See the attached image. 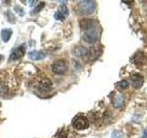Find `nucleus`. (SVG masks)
I'll list each match as a JSON object with an SVG mask.
<instances>
[{"label": "nucleus", "mask_w": 147, "mask_h": 138, "mask_svg": "<svg viewBox=\"0 0 147 138\" xmlns=\"http://www.w3.org/2000/svg\"><path fill=\"white\" fill-rule=\"evenodd\" d=\"M78 9L81 14L90 15L93 14L96 9V2L94 1H82L78 5Z\"/></svg>", "instance_id": "nucleus-1"}, {"label": "nucleus", "mask_w": 147, "mask_h": 138, "mask_svg": "<svg viewBox=\"0 0 147 138\" xmlns=\"http://www.w3.org/2000/svg\"><path fill=\"white\" fill-rule=\"evenodd\" d=\"M73 126L77 130H85L88 128L89 122L85 116H77L73 120Z\"/></svg>", "instance_id": "nucleus-2"}, {"label": "nucleus", "mask_w": 147, "mask_h": 138, "mask_svg": "<svg viewBox=\"0 0 147 138\" xmlns=\"http://www.w3.org/2000/svg\"><path fill=\"white\" fill-rule=\"evenodd\" d=\"M53 71L57 75H63L67 70L66 63L63 60H57L53 64Z\"/></svg>", "instance_id": "nucleus-3"}, {"label": "nucleus", "mask_w": 147, "mask_h": 138, "mask_svg": "<svg viewBox=\"0 0 147 138\" xmlns=\"http://www.w3.org/2000/svg\"><path fill=\"white\" fill-rule=\"evenodd\" d=\"M83 38H84V40L88 43H96V41L98 40V30H96V28L86 30Z\"/></svg>", "instance_id": "nucleus-4"}, {"label": "nucleus", "mask_w": 147, "mask_h": 138, "mask_svg": "<svg viewBox=\"0 0 147 138\" xmlns=\"http://www.w3.org/2000/svg\"><path fill=\"white\" fill-rule=\"evenodd\" d=\"M111 100H112V104L115 108H121L124 105V96L121 93H113L111 97Z\"/></svg>", "instance_id": "nucleus-5"}, {"label": "nucleus", "mask_w": 147, "mask_h": 138, "mask_svg": "<svg viewBox=\"0 0 147 138\" xmlns=\"http://www.w3.org/2000/svg\"><path fill=\"white\" fill-rule=\"evenodd\" d=\"M131 82L134 89H140L144 84V77L140 74H133L131 76Z\"/></svg>", "instance_id": "nucleus-6"}, {"label": "nucleus", "mask_w": 147, "mask_h": 138, "mask_svg": "<svg viewBox=\"0 0 147 138\" xmlns=\"http://www.w3.org/2000/svg\"><path fill=\"white\" fill-rule=\"evenodd\" d=\"M80 26H81V28L85 31L96 28V21L92 20H88V18H85V20H82L80 21Z\"/></svg>", "instance_id": "nucleus-7"}, {"label": "nucleus", "mask_w": 147, "mask_h": 138, "mask_svg": "<svg viewBox=\"0 0 147 138\" xmlns=\"http://www.w3.org/2000/svg\"><path fill=\"white\" fill-rule=\"evenodd\" d=\"M25 53V48H24V45L20 46V47H18L17 49L14 50V52L11 53L10 57H9V60H12V61H14V60H18L21 58L23 55H24Z\"/></svg>", "instance_id": "nucleus-8"}, {"label": "nucleus", "mask_w": 147, "mask_h": 138, "mask_svg": "<svg viewBox=\"0 0 147 138\" xmlns=\"http://www.w3.org/2000/svg\"><path fill=\"white\" fill-rule=\"evenodd\" d=\"M145 61V57H144V54L142 53V52H138L134 54V56L132 58V62L133 64H135L137 66H141L142 64H144Z\"/></svg>", "instance_id": "nucleus-9"}, {"label": "nucleus", "mask_w": 147, "mask_h": 138, "mask_svg": "<svg viewBox=\"0 0 147 138\" xmlns=\"http://www.w3.org/2000/svg\"><path fill=\"white\" fill-rule=\"evenodd\" d=\"M45 53L39 52V51H32V52L29 53V57L30 59L33 60V61H38V60H41L45 58Z\"/></svg>", "instance_id": "nucleus-10"}, {"label": "nucleus", "mask_w": 147, "mask_h": 138, "mask_svg": "<svg viewBox=\"0 0 147 138\" xmlns=\"http://www.w3.org/2000/svg\"><path fill=\"white\" fill-rule=\"evenodd\" d=\"M39 87L40 89L47 90L52 87V81H51L49 78H43V79H41V81L40 82Z\"/></svg>", "instance_id": "nucleus-11"}, {"label": "nucleus", "mask_w": 147, "mask_h": 138, "mask_svg": "<svg viewBox=\"0 0 147 138\" xmlns=\"http://www.w3.org/2000/svg\"><path fill=\"white\" fill-rule=\"evenodd\" d=\"M11 35H12V30L9 29H4L1 31V38L5 43H7V41H9Z\"/></svg>", "instance_id": "nucleus-12"}, {"label": "nucleus", "mask_w": 147, "mask_h": 138, "mask_svg": "<svg viewBox=\"0 0 147 138\" xmlns=\"http://www.w3.org/2000/svg\"><path fill=\"white\" fill-rule=\"evenodd\" d=\"M8 92V87L3 81H0V96H4Z\"/></svg>", "instance_id": "nucleus-13"}, {"label": "nucleus", "mask_w": 147, "mask_h": 138, "mask_svg": "<svg viewBox=\"0 0 147 138\" xmlns=\"http://www.w3.org/2000/svg\"><path fill=\"white\" fill-rule=\"evenodd\" d=\"M117 86L121 89H128V87H129V83L126 80H121V81H119L118 83Z\"/></svg>", "instance_id": "nucleus-14"}, {"label": "nucleus", "mask_w": 147, "mask_h": 138, "mask_svg": "<svg viewBox=\"0 0 147 138\" xmlns=\"http://www.w3.org/2000/svg\"><path fill=\"white\" fill-rule=\"evenodd\" d=\"M54 18H56V20H64V16L60 11H57L56 13H55Z\"/></svg>", "instance_id": "nucleus-15"}, {"label": "nucleus", "mask_w": 147, "mask_h": 138, "mask_svg": "<svg viewBox=\"0 0 147 138\" xmlns=\"http://www.w3.org/2000/svg\"><path fill=\"white\" fill-rule=\"evenodd\" d=\"M43 7H44V2H41V3H40V4H39V6L37 7H35V8H34L33 12H34V13H38V12H40V9L42 8Z\"/></svg>", "instance_id": "nucleus-16"}]
</instances>
